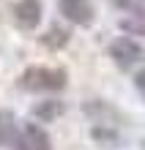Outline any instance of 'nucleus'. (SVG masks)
Wrapping results in <instances>:
<instances>
[{"mask_svg":"<svg viewBox=\"0 0 145 150\" xmlns=\"http://www.w3.org/2000/svg\"><path fill=\"white\" fill-rule=\"evenodd\" d=\"M69 38H71V33L66 28H60V25H49V30L44 33L39 41H41V47H47V49L55 52V49H63V47H66Z\"/></svg>","mask_w":145,"mask_h":150,"instance_id":"7","label":"nucleus"},{"mask_svg":"<svg viewBox=\"0 0 145 150\" xmlns=\"http://www.w3.org/2000/svg\"><path fill=\"white\" fill-rule=\"evenodd\" d=\"M121 30L131 36H145V11H134L121 19Z\"/></svg>","mask_w":145,"mask_h":150,"instance_id":"9","label":"nucleus"},{"mask_svg":"<svg viewBox=\"0 0 145 150\" xmlns=\"http://www.w3.org/2000/svg\"><path fill=\"white\" fill-rule=\"evenodd\" d=\"M110 57L115 60L118 68L129 71V68L145 63V49L140 47L137 41H131V38H115L110 44Z\"/></svg>","mask_w":145,"mask_h":150,"instance_id":"2","label":"nucleus"},{"mask_svg":"<svg viewBox=\"0 0 145 150\" xmlns=\"http://www.w3.org/2000/svg\"><path fill=\"white\" fill-rule=\"evenodd\" d=\"M134 87L140 90L142 101H145V68H142V71H137V76H134Z\"/></svg>","mask_w":145,"mask_h":150,"instance_id":"11","label":"nucleus"},{"mask_svg":"<svg viewBox=\"0 0 145 150\" xmlns=\"http://www.w3.org/2000/svg\"><path fill=\"white\" fill-rule=\"evenodd\" d=\"M14 19L22 30H36L41 22V3L39 0H19L14 6Z\"/></svg>","mask_w":145,"mask_h":150,"instance_id":"5","label":"nucleus"},{"mask_svg":"<svg viewBox=\"0 0 145 150\" xmlns=\"http://www.w3.org/2000/svg\"><path fill=\"white\" fill-rule=\"evenodd\" d=\"M63 112H66V104H63V101L47 98V101H39V104L33 107V117L41 120V123H52V120H58Z\"/></svg>","mask_w":145,"mask_h":150,"instance_id":"6","label":"nucleus"},{"mask_svg":"<svg viewBox=\"0 0 145 150\" xmlns=\"http://www.w3.org/2000/svg\"><path fill=\"white\" fill-rule=\"evenodd\" d=\"M22 90L33 93H55L66 87V71L63 68H44V66H30L28 71H22L19 76Z\"/></svg>","mask_w":145,"mask_h":150,"instance_id":"1","label":"nucleus"},{"mask_svg":"<svg viewBox=\"0 0 145 150\" xmlns=\"http://www.w3.org/2000/svg\"><path fill=\"white\" fill-rule=\"evenodd\" d=\"M16 150H49V134L44 131L41 126H36V123H28L19 134L14 139Z\"/></svg>","mask_w":145,"mask_h":150,"instance_id":"4","label":"nucleus"},{"mask_svg":"<svg viewBox=\"0 0 145 150\" xmlns=\"http://www.w3.org/2000/svg\"><path fill=\"white\" fill-rule=\"evenodd\" d=\"M112 3H115L118 8H123V11H129V14L145 11V0H112Z\"/></svg>","mask_w":145,"mask_h":150,"instance_id":"10","label":"nucleus"},{"mask_svg":"<svg viewBox=\"0 0 145 150\" xmlns=\"http://www.w3.org/2000/svg\"><path fill=\"white\" fill-rule=\"evenodd\" d=\"M14 139H16V120H14V112L0 109V147L14 145Z\"/></svg>","mask_w":145,"mask_h":150,"instance_id":"8","label":"nucleus"},{"mask_svg":"<svg viewBox=\"0 0 145 150\" xmlns=\"http://www.w3.org/2000/svg\"><path fill=\"white\" fill-rule=\"evenodd\" d=\"M58 8L71 25H79V28H88L96 16L90 0H58Z\"/></svg>","mask_w":145,"mask_h":150,"instance_id":"3","label":"nucleus"}]
</instances>
